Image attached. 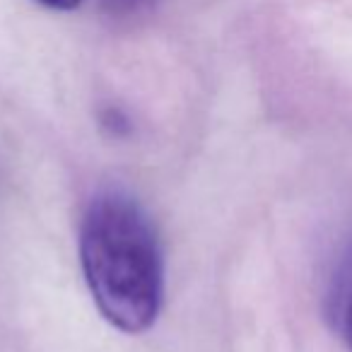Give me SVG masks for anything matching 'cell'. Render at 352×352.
Returning <instances> with one entry per match:
<instances>
[{
	"instance_id": "7a4b0ae2",
	"label": "cell",
	"mask_w": 352,
	"mask_h": 352,
	"mask_svg": "<svg viewBox=\"0 0 352 352\" xmlns=\"http://www.w3.org/2000/svg\"><path fill=\"white\" fill-rule=\"evenodd\" d=\"M104 6L113 15H131V12H138L142 8L152 6V0H104Z\"/></svg>"
},
{
	"instance_id": "277c9868",
	"label": "cell",
	"mask_w": 352,
	"mask_h": 352,
	"mask_svg": "<svg viewBox=\"0 0 352 352\" xmlns=\"http://www.w3.org/2000/svg\"><path fill=\"white\" fill-rule=\"evenodd\" d=\"M345 338H347V345H350V350H352V297L345 309Z\"/></svg>"
},
{
	"instance_id": "6da1fadb",
	"label": "cell",
	"mask_w": 352,
	"mask_h": 352,
	"mask_svg": "<svg viewBox=\"0 0 352 352\" xmlns=\"http://www.w3.org/2000/svg\"><path fill=\"white\" fill-rule=\"evenodd\" d=\"M80 261L99 314L123 333H142L164 302V254L152 220L116 188L89 201L80 222Z\"/></svg>"
},
{
	"instance_id": "3957f363",
	"label": "cell",
	"mask_w": 352,
	"mask_h": 352,
	"mask_svg": "<svg viewBox=\"0 0 352 352\" xmlns=\"http://www.w3.org/2000/svg\"><path fill=\"white\" fill-rule=\"evenodd\" d=\"M41 6L54 8V10H73L75 6H80V0H39Z\"/></svg>"
}]
</instances>
